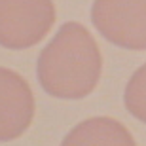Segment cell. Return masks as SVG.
I'll list each match as a JSON object with an SVG mask.
<instances>
[{"instance_id": "cell-1", "label": "cell", "mask_w": 146, "mask_h": 146, "mask_svg": "<svg viewBox=\"0 0 146 146\" xmlns=\"http://www.w3.org/2000/svg\"><path fill=\"white\" fill-rule=\"evenodd\" d=\"M103 57L95 38L82 23H63L40 51L36 76L42 89L55 99L78 101L97 87Z\"/></svg>"}, {"instance_id": "cell-2", "label": "cell", "mask_w": 146, "mask_h": 146, "mask_svg": "<svg viewBox=\"0 0 146 146\" xmlns=\"http://www.w3.org/2000/svg\"><path fill=\"white\" fill-rule=\"evenodd\" d=\"M53 23V0H0V46L2 48H33L48 36Z\"/></svg>"}, {"instance_id": "cell-3", "label": "cell", "mask_w": 146, "mask_h": 146, "mask_svg": "<svg viewBox=\"0 0 146 146\" xmlns=\"http://www.w3.org/2000/svg\"><path fill=\"white\" fill-rule=\"evenodd\" d=\"M91 23L114 46L146 51V0H95Z\"/></svg>"}, {"instance_id": "cell-4", "label": "cell", "mask_w": 146, "mask_h": 146, "mask_svg": "<svg viewBox=\"0 0 146 146\" xmlns=\"http://www.w3.org/2000/svg\"><path fill=\"white\" fill-rule=\"evenodd\" d=\"M34 95L21 74L0 66V142H10L31 127Z\"/></svg>"}, {"instance_id": "cell-5", "label": "cell", "mask_w": 146, "mask_h": 146, "mask_svg": "<svg viewBox=\"0 0 146 146\" xmlns=\"http://www.w3.org/2000/svg\"><path fill=\"white\" fill-rule=\"evenodd\" d=\"M61 146H137L123 123L108 116L87 118L66 133Z\"/></svg>"}, {"instance_id": "cell-6", "label": "cell", "mask_w": 146, "mask_h": 146, "mask_svg": "<svg viewBox=\"0 0 146 146\" xmlns=\"http://www.w3.org/2000/svg\"><path fill=\"white\" fill-rule=\"evenodd\" d=\"M123 103L131 116L146 123V63L139 66L129 78L123 93Z\"/></svg>"}]
</instances>
